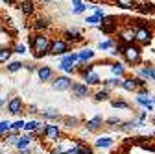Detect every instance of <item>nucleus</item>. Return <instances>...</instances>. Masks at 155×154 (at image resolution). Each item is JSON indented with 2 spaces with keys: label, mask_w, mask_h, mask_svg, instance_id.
<instances>
[{
  "label": "nucleus",
  "mask_w": 155,
  "mask_h": 154,
  "mask_svg": "<svg viewBox=\"0 0 155 154\" xmlns=\"http://www.w3.org/2000/svg\"><path fill=\"white\" fill-rule=\"evenodd\" d=\"M33 54H35V58H43L46 52H48V48L52 47L50 45V41H48V37H45V35H37V37H33Z\"/></svg>",
  "instance_id": "nucleus-1"
},
{
  "label": "nucleus",
  "mask_w": 155,
  "mask_h": 154,
  "mask_svg": "<svg viewBox=\"0 0 155 154\" xmlns=\"http://www.w3.org/2000/svg\"><path fill=\"white\" fill-rule=\"evenodd\" d=\"M122 54H124V58H126L129 63H137L139 58H140V50L135 47V45H124Z\"/></svg>",
  "instance_id": "nucleus-2"
},
{
  "label": "nucleus",
  "mask_w": 155,
  "mask_h": 154,
  "mask_svg": "<svg viewBox=\"0 0 155 154\" xmlns=\"http://www.w3.org/2000/svg\"><path fill=\"white\" fill-rule=\"evenodd\" d=\"M68 50V45H67V41H63V39H55L54 43H52V47H50V54H54V56H61V54H65Z\"/></svg>",
  "instance_id": "nucleus-3"
},
{
  "label": "nucleus",
  "mask_w": 155,
  "mask_h": 154,
  "mask_svg": "<svg viewBox=\"0 0 155 154\" xmlns=\"http://www.w3.org/2000/svg\"><path fill=\"white\" fill-rule=\"evenodd\" d=\"M135 39H139L140 43H150L151 39V30L150 28H139V30H135Z\"/></svg>",
  "instance_id": "nucleus-4"
},
{
  "label": "nucleus",
  "mask_w": 155,
  "mask_h": 154,
  "mask_svg": "<svg viewBox=\"0 0 155 154\" xmlns=\"http://www.w3.org/2000/svg\"><path fill=\"white\" fill-rule=\"evenodd\" d=\"M87 93H89L87 84H74V86H72V95H74L76 99H83V97H87Z\"/></svg>",
  "instance_id": "nucleus-5"
},
{
  "label": "nucleus",
  "mask_w": 155,
  "mask_h": 154,
  "mask_svg": "<svg viewBox=\"0 0 155 154\" xmlns=\"http://www.w3.org/2000/svg\"><path fill=\"white\" fill-rule=\"evenodd\" d=\"M83 78H85V82H87L89 86H96V84H100V76L96 74L91 67H89L87 71H83Z\"/></svg>",
  "instance_id": "nucleus-6"
},
{
  "label": "nucleus",
  "mask_w": 155,
  "mask_h": 154,
  "mask_svg": "<svg viewBox=\"0 0 155 154\" xmlns=\"http://www.w3.org/2000/svg\"><path fill=\"white\" fill-rule=\"evenodd\" d=\"M68 87H70V80L67 78V76H59V78L54 82V89H57V91H65Z\"/></svg>",
  "instance_id": "nucleus-7"
},
{
  "label": "nucleus",
  "mask_w": 155,
  "mask_h": 154,
  "mask_svg": "<svg viewBox=\"0 0 155 154\" xmlns=\"http://www.w3.org/2000/svg\"><path fill=\"white\" fill-rule=\"evenodd\" d=\"M8 108H9V113H13V115L21 113V110H22V100H21V99H13V100H9Z\"/></svg>",
  "instance_id": "nucleus-8"
},
{
  "label": "nucleus",
  "mask_w": 155,
  "mask_h": 154,
  "mask_svg": "<svg viewBox=\"0 0 155 154\" xmlns=\"http://www.w3.org/2000/svg\"><path fill=\"white\" fill-rule=\"evenodd\" d=\"M45 136H46L48 139H57V138H59V128L54 126V124H46V128H45Z\"/></svg>",
  "instance_id": "nucleus-9"
},
{
  "label": "nucleus",
  "mask_w": 155,
  "mask_h": 154,
  "mask_svg": "<svg viewBox=\"0 0 155 154\" xmlns=\"http://www.w3.org/2000/svg\"><path fill=\"white\" fill-rule=\"evenodd\" d=\"M116 28V23H114V17H105L102 21V30L104 32H113Z\"/></svg>",
  "instance_id": "nucleus-10"
},
{
  "label": "nucleus",
  "mask_w": 155,
  "mask_h": 154,
  "mask_svg": "<svg viewBox=\"0 0 155 154\" xmlns=\"http://www.w3.org/2000/svg\"><path fill=\"white\" fill-rule=\"evenodd\" d=\"M102 123H104V119H102V115H96L94 119H91V121H87V130H98L100 126H102Z\"/></svg>",
  "instance_id": "nucleus-11"
},
{
  "label": "nucleus",
  "mask_w": 155,
  "mask_h": 154,
  "mask_svg": "<svg viewBox=\"0 0 155 154\" xmlns=\"http://www.w3.org/2000/svg\"><path fill=\"white\" fill-rule=\"evenodd\" d=\"M146 95H148V91H142V93L139 95V97H137V102H139V104H142L146 110H151V108H153V104L150 102V99L146 97Z\"/></svg>",
  "instance_id": "nucleus-12"
},
{
  "label": "nucleus",
  "mask_w": 155,
  "mask_h": 154,
  "mask_svg": "<svg viewBox=\"0 0 155 154\" xmlns=\"http://www.w3.org/2000/svg\"><path fill=\"white\" fill-rule=\"evenodd\" d=\"M111 145H113V139H111V138H107V136L96 139V147H100V149H107V147H111Z\"/></svg>",
  "instance_id": "nucleus-13"
},
{
  "label": "nucleus",
  "mask_w": 155,
  "mask_h": 154,
  "mask_svg": "<svg viewBox=\"0 0 155 154\" xmlns=\"http://www.w3.org/2000/svg\"><path fill=\"white\" fill-rule=\"evenodd\" d=\"M37 74H39V78L45 82V80H48L50 76H52V69H50V67H41V69L37 71Z\"/></svg>",
  "instance_id": "nucleus-14"
},
{
  "label": "nucleus",
  "mask_w": 155,
  "mask_h": 154,
  "mask_svg": "<svg viewBox=\"0 0 155 154\" xmlns=\"http://www.w3.org/2000/svg\"><path fill=\"white\" fill-rule=\"evenodd\" d=\"M122 39L126 41V45H131L135 41V30H126L122 32Z\"/></svg>",
  "instance_id": "nucleus-15"
},
{
  "label": "nucleus",
  "mask_w": 155,
  "mask_h": 154,
  "mask_svg": "<svg viewBox=\"0 0 155 154\" xmlns=\"http://www.w3.org/2000/svg\"><path fill=\"white\" fill-rule=\"evenodd\" d=\"M122 87H124L126 91H133L135 87H137V84H135V78H126V80H122Z\"/></svg>",
  "instance_id": "nucleus-16"
},
{
  "label": "nucleus",
  "mask_w": 155,
  "mask_h": 154,
  "mask_svg": "<svg viewBox=\"0 0 155 154\" xmlns=\"http://www.w3.org/2000/svg\"><path fill=\"white\" fill-rule=\"evenodd\" d=\"M30 141H31L30 136H26V138H18L17 143H15V147H17V149H26V147L30 145Z\"/></svg>",
  "instance_id": "nucleus-17"
},
{
  "label": "nucleus",
  "mask_w": 155,
  "mask_h": 154,
  "mask_svg": "<svg viewBox=\"0 0 155 154\" xmlns=\"http://www.w3.org/2000/svg\"><path fill=\"white\" fill-rule=\"evenodd\" d=\"M65 35H67L68 41H80V39H81V33L78 32V30H70V32H67Z\"/></svg>",
  "instance_id": "nucleus-18"
},
{
  "label": "nucleus",
  "mask_w": 155,
  "mask_h": 154,
  "mask_svg": "<svg viewBox=\"0 0 155 154\" xmlns=\"http://www.w3.org/2000/svg\"><path fill=\"white\" fill-rule=\"evenodd\" d=\"M92 56H94V52L92 50H83V52H80L78 54V60H81V61H87V60H92Z\"/></svg>",
  "instance_id": "nucleus-19"
},
{
  "label": "nucleus",
  "mask_w": 155,
  "mask_h": 154,
  "mask_svg": "<svg viewBox=\"0 0 155 154\" xmlns=\"http://www.w3.org/2000/svg\"><path fill=\"white\" fill-rule=\"evenodd\" d=\"M111 72H113L114 76H120V74L124 72V65H122V63H114V65H111Z\"/></svg>",
  "instance_id": "nucleus-20"
},
{
  "label": "nucleus",
  "mask_w": 155,
  "mask_h": 154,
  "mask_svg": "<svg viewBox=\"0 0 155 154\" xmlns=\"http://www.w3.org/2000/svg\"><path fill=\"white\" fill-rule=\"evenodd\" d=\"M59 69H63V71H67V72H72V71H74V63L68 61V60H63L61 65H59Z\"/></svg>",
  "instance_id": "nucleus-21"
},
{
  "label": "nucleus",
  "mask_w": 155,
  "mask_h": 154,
  "mask_svg": "<svg viewBox=\"0 0 155 154\" xmlns=\"http://www.w3.org/2000/svg\"><path fill=\"white\" fill-rule=\"evenodd\" d=\"M9 56H11V50H9V48H0V63H2V61H8Z\"/></svg>",
  "instance_id": "nucleus-22"
},
{
  "label": "nucleus",
  "mask_w": 155,
  "mask_h": 154,
  "mask_svg": "<svg viewBox=\"0 0 155 154\" xmlns=\"http://www.w3.org/2000/svg\"><path fill=\"white\" fill-rule=\"evenodd\" d=\"M72 6H74V13H81V11H85L89 6L87 4H83V2H72Z\"/></svg>",
  "instance_id": "nucleus-23"
},
{
  "label": "nucleus",
  "mask_w": 155,
  "mask_h": 154,
  "mask_svg": "<svg viewBox=\"0 0 155 154\" xmlns=\"http://www.w3.org/2000/svg\"><path fill=\"white\" fill-rule=\"evenodd\" d=\"M107 97H109V93L104 89V91H98V93H96L94 100H96V102H102V100H107Z\"/></svg>",
  "instance_id": "nucleus-24"
},
{
  "label": "nucleus",
  "mask_w": 155,
  "mask_h": 154,
  "mask_svg": "<svg viewBox=\"0 0 155 154\" xmlns=\"http://www.w3.org/2000/svg\"><path fill=\"white\" fill-rule=\"evenodd\" d=\"M33 8H35L33 2H24V4H22V11H24L26 15H31V13H33Z\"/></svg>",
  "instance_id": "nucleus-25"
},
{
  "label": "nucleus",
  "mask_w": 155,
  "mask_h": 154,
  "mask_svg": "<svg viewBox=\"0 0 155 154\" xmlns=\"http://www.w3.org/2000/svg\"><path fill=\"white\" fill-rule=\"evenodd\" d=\"M39 126H41V124H39L37 121H30V123H26V124H24V128H26L28 132H33V130H37Z\"/></svg>",
  "instance_id": "nucleus-26"
},
{
  "label": "nucleus",
  "mask_w": 155,
  "mask_h": 154,
  "mask_svg": "<svg viewBox=\"0 0 155 154\" xmlns=\"http://www.w3.org/2000/svg\"><path fill=\"white\" fill-rule=\"evenodd\" d=\"M116 6H118V8H124V9H131L135 4H133V2H126V0H118V2H116Z\"/></svg>",
  "instance_id": "nucleus-27"
},
{
  "label": "nucleus",
  "mask_w": 155,
  "mask_h": 154,
  "mask_svg": "<svg viewBox=\"0 0 155 154\" xmlns=\"http://www.w3.org/2000/svg\"><path fill=\"white\" fill-rule=\"evenodd\" d=\"M151 71H153V69H140V71H139L140 78H151Z\"/></svg>",
  "instance_id": "nucleus-28"
},
{
  "label": "nucleus",
  "mask_w": 155,
  "mask_h": 154,
  "mask_svg": "<svg viewBox=\"0 0 155 154\" xmlns=\"http://www.w3.org/2000/svg\"><path fill=\"white\" fill-rule=\"evenodd\" d=\"M85 23H87V24H91V26H96V24L100 23V17H96V15H92V17H89V19H87Z\"/></svg>",
  "instance_id": "nucleus-29"
},
{
  "label": "nucleus",
  "mask_w": 155,
  "mask_h": 154,
  "mask_svg": "<svg viewBox=\"0 0 155 154\" xmlns=\"http://www.w3.org/2000/svg\"><path fill=\"white\" fill-rule=\"evenodd\" d=\"M21 67H22V63H21V61H13V63H9V67H8V69H9L11 72H17Z\"/></svg>",
  "instance_id": "nucleus-30"
},
{
  "label": "nucleus",
  "mask_w": 155,
  "mask_h": 154,
  "mask_svg": "<svg viewBox=\"0 0 155 154\" xmlns=\"http://www.w3.org/2000/svg\"><path fill=\"white\" fill-rule=\"evenodd\" d=\"M43 115H45V117H48V119H54V117H57V111L55 110H46Z\"/></svg>",
  "instance_id": "nucleus-31"
},
{
  "label": "nucleus",
  "mask_w": 155,
  "mask_h": 154,
  "mask_svg": "<svg viewBox=\"0 0 155 154\" xmlns=\"http://www.w3.org/2000/svg\"><path fill=\"white\" fill-rule=\"evenodd\" d=\"M113 45H114L113 41H104V43H100L98 47H100V50H107V48H111Z\"/></svg>",
  "instance_id": "nucleus-32"
},
{
  "label": "nucleus",
  "mask_w": 155,
  "mask_h": 154,
  "mask_svg": "<svg viewBox=\"0 0 155 154\" xmlns=\"http://www.w3.org/2000/svg\"><path fill=\"white\" fill-rule=\"evenodd\" d=\"M48 23H46V19H37L35 21V28H45Z\"/></svg>",
  "instance_id": "nucleus-33"
},
{
  "label": "nucleus",
  "mask_w": 155,
  "mask_h": 154,
  "mask_svg": "<svg viewBox=\"0 0 155 154\" xmlns=\"http://www.w3.org/2000/svg\"><path fill=\"white\" fill-rule=\"evenodd\" d=\"M113 106L114 108H129L127 102H122V100H113Z\"/></svg>",
  "instance_id": "nucleus-34"
},
{
  "label": "nucleus",
  "mask_w": 155,
  "mask_h": 154,
  "mask_svg": "<svg viewBox=\"0 0 155 154\" xmlns=\"http://www.w3.org/2000/svg\"><path fill=\"white\" fill-rule=\"evenodd\" d=\"M107 123H109V124H113V128H116V126H114V124H122V123H120V119H118V117H111V119H109V121H107Z\"/></svg>",
  "instance_id": "nucleus-35"
},
{
  "label": "nucleus",
  "mask_w": 155,
  "mask_h": 154,
  "mask_svg": "<svg viewBox=\"0 0 155 154\" xmlns=\"http://www.w3.org/2000/svg\"><path fill=\"white\" fill-rule=\"evenodd\" d=\"M18 128H24V123L22 121H17V123L11 124V130H18Z\"/></svg>",
  "instance_id": "nucleus-36"
},
{
  "label": "nucleus",
  "mask_w": 155,
  "mask_h": 154,
  "mask_svg": "<svg viewBox=\"0 0 155 154\" xmlns=\"http://www.w3.org/2000/svg\"><path fill=\"white\" fill-rule=\"evenodd\" d=\"M8 128H11V124H9V123H0V134L6 132Z\"/></svg>",
  "instance_id": "nucleus-37"
},
{
  "label": "nucleus",
  "mask_w": 155,
  "mask_h": 154,
  "mask_svg": "<svg viewBox=\"0 0 155 154\" xmlns=\"http://www.w3.org/2000/svg\"><path fill=\"white\" fill-rule=\"evenodd\" d=\"M26 52V47L24 45H17V54H24Z\"/></svg>",
  "instance_id": "nucleus-38"
},
{
  "label": "nucleus",
  "mask_w": 155,
  "mask_h": 154,
  "mask_svg": "<svg viewBox=\"0 0 155 154\" xmlns=\"http://www.w3.org/2000/svg\"><path fill=\"white\" fill-rule=\"evenodd\" d=\"M151 78H153V80H155V69H153V71H151Z\"/></svg>",
  "instance_id": "nucleus-39"
},
{
  "label": "nucleus",
  "mask_w": 155,
  "mask_h": 154,
  "mask_svg": "<svg viewBox=\"0 0 155 154\" xmlns=\"http://www.w3.org/2000/svg\"><path fill=\"white\" fill-rule=\"evenodd\" d=\"M153 123H155V117H153Z\"/></svg>",
  "instance_id": "nucleus-40"
}]
</instances>
